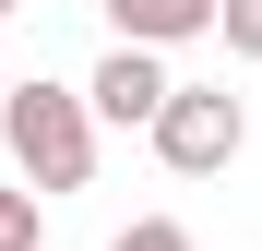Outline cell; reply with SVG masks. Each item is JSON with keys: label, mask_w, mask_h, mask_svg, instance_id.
Segmentation results:
<instances>
[{"label": "cell", "mask_w": 262, "mask_h": 251, "mask_svg": "<svg viewBox=\"0 0 262 251\" xmlns=\"http://www.w3.org/2000/svg\"><path fill=\"white\" fill-rule=\"evenodd\" d=\"M0 144H12L24 191H83L96 180V108L72 84H12L0 96Z\"/></svg>", "instance_id": "cell-1"}, {"label": "cell", "mask_w": 262, "mask_h": 251, "mask_svg": "<svg viewBox=\"0 0 262 251\" xmlns=\"http://www.w3.org/2000/svg\"><path fill=\"white\" fill-rule=\"evenodd\" d=\"M238 144H250V108L227 96V84H179V96H167V120H155V156L179 167V180H214Z\"/></svg>", "instance_id": "cell-2"}, {"label": "cell", "mask_w": 262, "mask_h": 251, "mask_svg": "<svg viewBox=\"0 0 262 251\" xmlns=\"http://www.w3.org/2000/svg\"><path fill=\"white\" fill-rule=\"evenodd\" d=\"M167 96H179V84L155 72V48H119L96 84H83V108H96V120H119V132H155V120H167Z\"/></svg>", "instance_id": "cell-3"}, {"label": "cell", "mask_w": 262, "mask_h": 251, "mask_svg": "<svg viewBox=\"0 0 262 251\" xmlns=\"http://www.w3.org/2000/svg\"><path fill=\"white\" fill-rule=\"evenodd\" d=\"M214 12H227V0H107L119 48H179V36H214Z\"/></svg>", "instance_id": "cell-4"}, {"label": "cell", "mask_w": 262, "mask_h": 251, "mask_svg": "<svg viewBox=\"0 0 262 251\" xmlns=\"http://www.w3.org/2000/svg\"><path fill=\"white\" fill-rule=\"evenodd\" d=\"M107 251H191V227H179V216H131Z\"/></svg>", "instance_id": "cell-5"}, {"label": "cell", "mask_w": 262, "mask_h": 251, "mask_svg": "<svg viewBox=\"0 0 262 251\" xmlns=\"http://www.w3.org/2000/svg\"><path fill=\"white\" fill-rule=\"evenodd\" d=\"M214 36H227L238 60H262V0H227V12H214Z\"/></svg>", "instance_id": "cell-6"}, {"label": "cell", "mask_w": 262, "mask_h": 251, "mask_svg": "<svg viewBox=\"0 0 262 251\" xmlns=\"http://www.w3.org/2000/svg\"><path fill=\"white\" fill-rule=\"evenodd\" d=\"M0 251H36V191H0Z\"/></svg>", "instance_id": "cell-7"}, {"label": "cell", "mask_w": 262, "mask_h": 251, "mask_svg": "<svg viewBox=\"0 0 262 251\" xmlns=\"http://www.w3.org/2000/svg\"><path fill=\"white\" fill-rule=\"evenodd\" d=\"M0 12H24V0H0Z\"/></svg>", "instance_id": "cell-8"}, {"label": "cell", "mask_w": 262, "mask_h": 251, "mask_svg": "<svg viewBox=\"0 0 262 251\" xmlns=\"http://www.w3.org/2000/svg\"><path fill=\"white\" fill-rule=\"evenodd\" d=\"M0 96H12V84H0Z\"/></svg>", "instance_id": "cell-9"}]
</instances>
